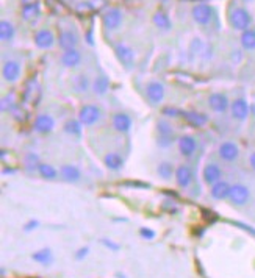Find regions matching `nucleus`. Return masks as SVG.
Returning <instances> with one entry per match:
<instances>
[{
  "instance_id": "nucleus-1",
  "label": "nucleus",
  "mask_w": 255,
  "mask_h": 278,
  "mask_svg": "<svg viewBox=\"0 0 255 278\" xmlns=\"http://www.w3.org/2000/svg\"><path fill=\"white\" fill-rule=\"evenodd\" d=\"M229 24L233 30L246 32V30H249V27L252 24V17L246 8L235 7L229 11Z\"/></svg>"
},
{
  "instance_id": "nucleus-2",
  "label": "nucleus",
  "mask_w": 255,
  "mask_h": 278,
  "mask_svg": "<svg viewBox=\"0 0 255 278\" xmlns=\"http://www.w3.org/2000/svg\"><path fill=\"white\" fill-rule=\"evenodd\" d=\"M102 24L107 30H118L122 24V11L119 8H108L102 14Z\"/></svg>"
},
{
  "instance_id": "nucleus-3",
  "label": "nucleus",
  "mask_w": 255,
  "mask_h": 278,
  "mask_svg": "<svg viewBox=\"0 0 255 278\" xmlns=\"http://www.w3.org/2000/svg\"><path fill=\"white\" fill-rule=\"evenodd\" d=\"M115 53H116L119 63L122 64L124 68H127V69L133 68V64H135V52H133V49L130 46L119 42V44L115 47Z\"/></svg>"
},
{
  "instance_id": "nucleus-4",
  "label": "nucleus",
  "mask_w": 255,
  "mask_h": 278,
  "mask_svg": "<svg viewBox=\"0 0 255 278\" xmlns=\"http://www.w3.org/2000/svg\"><path fill=\"white\" fill-rule=\"evenodd\" d=\"M191 16H193L194 22L199 25H207L211 17H213V8L207 4H197L191 10Z\"/></svg>"
},
{
  "instance_id": "nucleus-5",
  "label": "nucleus",
  "mask_w": 255,
  "mask_h": 278,
  "mask_svg": "<svg viewBox=\"0 0 255 278\" xmlns=\"http://www.w3.org/2000/svg\"><path fill=\"white\" fill-rule=\"evenodd\" d=\"M249 197H250V192H249V188L244 186V184H233L230 188V202L233 205H238V206H243L249 202Z\"/></svg>"
},
{
  "instance_id": "nucleus-6",
  "label": "nucleus",
  "mask_w": 255,
  "mask_h": 278,
  "mask_svg": "<svg viewBox=\"0 0 255 278\" xmlns=\"http://www.w3.org/2000/svg\"><path fill=\"white\" fill-rule=\"evenodd\" d=\"M35 44L42 50H49L55 46V35L49 28H41L35 33Z\"/></svg>"
},
{
  "instance_id": "nucleus-7",
  "label": "nucleus",
  "mask_w": 255,
  "mask_h": 278,
  "mask_svg": "<svg viewBox=\"0 0 255 278\" xmlns=\"http://www.w3.org/2000/svg\"><path fill=\"white\" fill-rule=\"evenodd\" d=\"M100 119V110L96 105H84L78 111V120L83 125H94Z\"/></svg>"
},
{
  "instance_id": "nucleus-8",
  "label": "nucleus",
  "mask_w": 255,
  "mask_h": 278,
  "mask_svg": "<svg viewBox=\"0 0 255 278\" xmlns=\"http://www.w3.org/2000/svg\"><path fill=\"white\" fill-rule=\"evenodd\" d=\"M20 74H22V68H20V63L16 59H8L4 63V68H2V75L5 81L14 83L19 80Z\"/></svg>"
},
{
  "instance_id": "nucleus-9",
  "label": "nucleus",
  "mask_w": 255,
  "mask_h": 278,
  "mask_svg": "<svg viewBox=\"0 0 255 278\" xmlns=\"http://www.w3.org/2000/svg\"><path fill=\"white\" fill-rule=\"evenodd\" d=\"M146 97L152 105H158L164 99V86L160 81H151L146 86Z\"/></svg>"
},
{
  "instance_id": "nucleus-10",
  "label": "nucleus",
  "mask_w": 255,
  "mask_h": 278,
  "mask_svg": "<svg viewBox=\"0 0 255 278\" xmlns=\"http://www.w3.org/2000/svg\"><path fill=\"white\" fill-rule=\"evenodd\" d=\"M157 130L160 133V136H158V145L160 147H167V145L173 144V141H174V130H173L171 123L166 122V120H160L157 123Z\"/></svg>"
},
{
  "instance_id": "nucleus-11",
  "label": "nucleus",
  "mask_w": 255,
  "mask_h": 278,
  "mask_svg": "<svg viewBox=\"0 0 255 278\" xmlns=\"http://www.w3.org/2000/svg\"><path fill=\"white\" fill-rule=\"evenodd\" d=\"M230 113H232L233 119L246 120L249 113H250V106L244 99H237V100H233L232 105H230Z\"/></svg>"
},
{
  "instance_id": "nucleus-12",
  "label": "nucleus",
  "mask_w": 255,
  "mask_h": 278,
  "mask_svg": "<svg viewBox=\"0 0 255 278\" xmlns=\"http://www.w3.org/2000/svg\"><path fill=\"white\" fill-rule=\"evenodd\" d=\"M55 127V120L50 114H39L36 119H35V123H33V130L39 135H46V133H50Z\"/></svg>"
},
{
  "instance_id": "nucleus-13",
  "label": "nucleus",
  "mask_w": 255,
  "mask_h": 278,
  "mask_svg": "<svg viewBox=\"0 0 255 278\" xmlns=\"http://www.w3.org/2000/svg\"><path fill=\"white\" fill-rule=\"evenodd\" d=\"M218 153H219V157H221L224 161L232 163V161H235V160L238 158V155H240V148H238V145H237L235 142L225 141V142H222V144L219 145Z\"/></svg>"
},
{
  "instance_id": "nucleus-14",
  "label": "nucleus",
  "mask_w": 255,
  "mask_h": 278,
  "mask_svg": "<svg viewBox=\"0 0 255 278\" xmlns=\"http://www.w3.org/2000/svg\"><path fill=\"white\" fill-rule=\"evenodd\" d=\"M208 106L211 110H213L215 113H225L229 110V99L225 94L222 92H215V94H211L208 97Z\"/></svg>"
},
{
  "instance_id": "nucleus-15",
  "label": "nucleus",
  "mask_w": 255,
  "mask_h": 278,
  "mask_svg": "<svg viewBox=\"0 0 255 278\" xmlns=\"http://www.w3.org/2000/svg\"><path fill=\"white\" fill-rule=\"evenodd\" d=\"M58 44L63 50H71L75 49L78 44V35L72 30H61L60 36H58Z\"/></svg>"
},
{
  "instance_id": "nucleus-16",
  "label": "nucleus",
  "mask_w": 255,
  "mask_h": 278,
  "mask_svg": "<svg viewBox=\"0 0 255 278\" xmlns=\"http://www.w3.org/2000/svg\"><path fill=\"white\" fill-rule=\"evenodd\" d=\"M202 177H204V181L207 184H215L218 181H221V177H222V170L218 164L215 163H210L204 167V172H202Z\"/></svg>"
},
{
  "instance_id": "nucleus-17",
  "label": "nucleus",
  "mask_w": 255,
  "mask_h": 278,
  "mask_svg": "<svg viewBox=\"0 0 255 278\" xmlns=\"http://www.w3.org/2000/svg\"><path fill=\"white\" fill-rule=\"evenodd\" d=\"M60 175L61 178L68 181V183H75L80 180L81 174H80V169L74 164H63L60 167Z\"/></svg>"
},
{
  "instance_id": "nucleus-18",
  "label": "nucleus",
  "mask_w": 255,
  "mask_h": 278,
  "mask_svg": "<svg viewBox=\"0 0 255 278\" xmlns=\"http://www.w3.org/2000/svg\"><path fill=\"white\" fill-rule=\"evenodd\" d=\"M176 181L180 188H188L191 184V181H193V170H191L188 166H179L176 169Z\"/></svg>"
},
{
  "instance_id": "nucleus-19",
  "label": "nucleus",
  "mask_w": 255,
  "mask_h": 278,
  "mask_svg": "<svg viewBox=\"0 0 255 278\" xmlns=\"http://www.w3.org/2000/svg\"><path fill=\"white\" fill-rule=\"evenodd\" d=\"M197 148V142L193 136L185 135L179 139V150L183 157H191Z\"/></svg>"
},
{
  "instance_id": "nucleus-20",
  "label": "nucleus",
  "mask_w": 255,
  "mask_h": 278,
  "mask_svg": "<svg viewBox=\"0 0 255 278\" xmlns=\"http://www.w3.org/2000/svg\"><path fill=\"white\" fill-rule=\"evenodd\" d=\"M132 127V119L125 113H118L113 116V128L119 133H127Z\"/></svg>"
},
{
  "instance_id": "nucleus-21",
  "label": "nucleus",
  "mask_w": 255,
  "mask_h": 278,
  "mask_svg": "<svg viewBox=\"0 0 255 278\" xmlns=\"http://www.w3.org/2000/svg\"><path fill=\"white\" fill-rule=\"evenodd\" d=\"M61 63L65 68H77L81 63V53L77 49H71V50H65V53L61 55Z\"/></svg>"
},
{
  "instance_id": "nucleus-22",
  "label": "nucleus",
  "mask_w": 255,
  "mask_h": 278,
  "mask_svg": "<svg viewBox=\"0 0 255 278\" xmlns=\"http://www.w3.org/2000/svg\"><path fill=\"white\" fill-rule=\"evenodd\" d=\"M230 184L227 181H218L215 184H211V189H210V194L213 199L216 200H224L230 196Z\"/></svg>"
},
{
  "instance_id": "nucleus-23",
  "label": "nucleus",
  "mask_w": 255,
  "mask_h": 278,
  "mask_svg": "<svg viewBox=\"0 0 255 278\" xmlns=\"http://www.w3.org/2000/svg\"><path fill=\"white\" fill-rule=\"evenodd\" d=\"M152 22L154 25L161 30V32H169L173 27V22H171V19H169V16L164 13V11H157L154 16H152Z\"/></svg>"
},
{
  "instance_id": "nucleus-24",
  "label": "nucleus",
  "mask_w": 255,
  "mask_h": 278,
  "mask_svg": "<svg viewBox=\"0 0 255 278\" xmlns=\"http://www.w3.org/2000/svg\"><path fill=\"white\" fill-rule=\"evenodd\" d=\"M183 119L189 123V125H193V127H204L207 122H208V117L202 113H196V111H185L182 113Z\"/></svg>"
},
{
  "instance_id": "nucleus-25",
  "label": "nucleus",
  "mask_w": 255,
  "mask_h": 278,
  "mask_svg": "<svg viewBox=\"0 0 255 278\" xmlns=\"http://www.w3.org/2000/svg\"><path fill=\"white\" fill-rule=\"evenodd\" d=\"M14 36H16L14 25L10 22V20L4 19L2 22H0V39H2L4 42H10V41L14 39Z\"/></svg>"
},
{
  "instance_id": "nucleus-26",
  "label": "nucleus",
  "mask_w": 255,
  "mask_h": 278,
  "mask_svg": "<svg viewBox=\"0 0 255 278\" xmlns=\"http://www.w3.org/2000/svg\"><path fill=\"white\" fill-rule=\"evenodd\" d=\"M90 86H91V84H90V78L87 75L80 74V75H75L72 78V88H74L75 92H80V94L88 92Z\"/></svg>"
},
{
  "instance_id": "nucleus-27",
  "label": "nucleus",
  "mask_w": 255,
  "mask_h": 278,
  "mask_svg": "<svg viewBox=\"0 0 255 278\" xmlns=\"http://www.w3.org/2000/svg\"><path fill=\"white\" fill-rule=\"evenodd\" d=\"M103 164L107 166L110 170H119L122 166H124V160L119 153L116 152H111V153H107L103 158Z\"/></svg>"
},
{
  "instance_id": "nucleus-28",
  "label": "nucleus",
  "mask_w": 255,
  "mask_h": 278,
  "mask_svg": "<svg viewBox=\"0 0 255 278\" xmlns=\"http://www.w3.org/2000/svg\"><path fill=\"white\" fill-rule=\"evenodd\" d=\"M110 89V81L108 78L105 77V75H99L94 83H93V91L96 96H103V94H107V91Z\"/></svg>"
},
{
  "instance_id": "nucleus-29",
  "label": "nucleus",
  "mask_w": 255,
  "mask_h": 278,
  "mask_svg": "<svg viewBox=\"0 0 255 278\" xmlns=\"http://www.w3.org/2000/svg\"><path fill=\"white\" fill-rule=\"evenodd\" d=\"M240 42H241V47L244 50H255V30L249 28V30L243 32Z\"/></svg>"
},
{
  "instance_id": "nucleus-30",
  "label": "nucleus",
  "mask_w": 255,
  "mask_h": 278,
  "mask_svg": "<svg viewBox=\"0 0 255 278\" xmlns=\"http://www.w3.org/2000/svg\"><path fill=\"white\" fill-rule=\"evenodd\" d=\"M38 172L42 178H46V180H55L56 178V169L52 164L39 163L38 164Z\"/></svg>"
},
{
  "instance_id": "nucleus-31",
  "label": "nucleus",
  "mask_w": 255,
  "mask_h": 278,
  "mask_svg": "<svg viewBox=\"0 0 255 278\" xmlns=\"http://www.w3.org/2000/svg\"><path fill=\"white\" fill-rule=\"evenodd\" d=\"M32 258H33L35 261L41 263V264L47 266V264L52 263L53 256H52V252H50L49 249H42V250H39V252H35V253L32 255Z\"/></svg>"
},
{
  "instance_id": "nucleus-32",
  "label": "nucleus",
  "mask_w": 255,
  "mask_h": 278,
  "mask_svg": "<svg viewBox=\"0 0 255 278\" xmlns=\"http://www.w3.org/2000/svg\"><path fill=\"white\" fill-rule=\"evenodd\" d=\"M157 172H158V175H160L161 178L169 180V178L173 177V174H176V169H174V166H173L171 163L163 161V163H160V164H158Z\"/></svg>"
},
{
  "instance_id": "nucleus-33",
  "label": "nucleus",
  "mask_w": 255,
  "mask_h": 278,
  "mask_svg": "<svg viewBox=\"0 0 255 278\" xmlns=\"http://www.w3.org/2000/svg\"><path fill=\"white\" fill-rule=\"evenodd\" d=\"M39 14H41L39 4H36V5H29V7H24V8H22V19L27 20V22H32V20H35Z\"/></svg>"
},
{
  "instance_id": "nucleus-34",
  "label": "nucleus",
  "mask_w": 255,
  "mask_h": 278,
  "mask_svg": "<svg viewBox=\"0 0 255 278\" xmlns=\"http://www.w3.org/2000/svg\"><path fill=\"white\" fill-rule=\"evenodd\" d=\"M81 122L75 120V119H69L65 123V132L69 133L71 136H80L81 135Z\"/></svg>"
},
{
  "instance_id": "nucleus-35",
  "label": "nucleus",
  "mask_w": 255,
  "mask_h": 278,
  "mask_svg": "<svg viewBox=\"0 0 255 278\" xmlns=\"http://www.w3.org/2000/svg\"><path fill=\"white\" fill-rule=\"evenodd\" d=\"M139 234L144 238V239H154L155 238V231L154 230H151V228H146V227H143L141 230H139Z\"/></svg>"
},
{
  "instance_id": "nucleus-36",
  "label": "nucleus",
  "mask_w": 255,
  "mask_h": 278,
  "mask_svg": "<svg viewBox=\"0 0 255 278\" xmlns=\"http://www.w3.org/2000/svg\"><path fill=\"white\" fill-rule=\"evenodd\" d=\"M163 114L167 116V117H177L182 113L177 108H173V106H166V108H163Z\"/></svg>"
},
{
  "instance_id": "nucleus-37",
  "label": "nucleus",
  "mask_w": 255,
  "mask_h": 278,
  "mask_svg": "<svg viewBox=\"0 0 255 278\" xmlns=\"http://www.w3.org/2000/svg\"><path fill=\"white\" fill-rule=\"evenodd\" d=\"M38 227H39V222L35 221V219H32V221H29V222L24 225V231H25V233H30V231L36 230Z\"/></svg>"
},
{
  "instance_id": "nucleus-38",
  "label": "nucleus",
  "mask_w": 255,
  "mask_h": 278,
  "mask_svg": "<svg viewBox=\"0 0 255 278\" xmlns=\"http://www.w3.org/2000/svg\"><path fill=\"white\" fill-rule=\"evenodd\" d=\"M100 242H102L105 247H107V249L113 250V252H118V250L121 249V245H119V244H116V242H113V241H108V239H102Z\"/></svg>"
},
{
  "instance_id": "nucleus-39",
  "label": "nucleus",
  "mask_w": 255,
  "mask_h": 278,
  "mask_svg": "<svg viewBox=\"0 0 255 278\" xmlns=\"http://www.w3.org/2000/svg\"><path fill=\"white\" fill-rule=\"evenodd\" d=\"M88 252H90V249H88V247H83V249H80V250L75 253V258H77V260H83L84 256L88 255Z\"/></svg>"
},
{
  "instance_id": "nucleus-40",
  "label": "nucleus",
  "mask_w": 255,
  "mask_h": 278,
  "mask_svg": "<svg viewBox=\"0 0 255 278\" xmlns=\"http://www.w3.org/2000/svg\"><path fill=\"white\" fill-rule=\"evenodd\" d=\"M20 2H22L24 7H29V5H36L39 0H20Z\"/></svg>"
},
{
  "instance_id": "nucleus-41",
  "label": "nucleus",
  "mask_w": 255,
  "mask_h": 278,
  "mask_svg": "<svg viewBox=\"0 0 255 278\" xmlns=\"http://www.w3.org/2000/svg\"><path fill=\"white\" fill-rule=\"evenodd\" d=\"M27 161H29V163H33V164H35V163H38V155L30 153V155L27 157Z\"/></svg>"
},
{
  "instance_id": "nucleus-42",
  "label": "nucleus",
  "mask_w": 255,
  "mask_h": 278,
  "mask_svg": "<svg viewBox=\"0 0 255 278\" xmlns=\"http://www.w3.org/2000/svg\"><path fill=\"white\" fill-rule=\"evenodd\" d=\"M249 164H250V167L255 170V152L250 153V157H249Z\"/></svg>"
},
{
  "instance_id": "nucleus-43",
  "label": "nucleus",
  "mask_w": 255,
  "mask_h": 278,
  "mask_svg": "<svg viewBox=\"0 0 255 278\" xmlns=\"http://www.w3.org/2000/svg\"><path fill=\"white\" fill-rule=\"evenodd\" d=\"M250 113L255 116V103H253V105H250Z\"/></svg>"
},
{
  "instance_id": "nucleus-44",
  "label": "nucleus",
  "mask_w": 255,
  "mask_h": 278,
  "mask_svg": "<svg viewBox=\"0 0 255 278\" xmlns=\"http://www.w3.org/2000/svg\"><path fill=\"white\" fill-rule=\"evenodd\" d=\"M244 2H252V0H244Z\"/></svg>"
},
{
  "instance_id": "nucleus-45",
  "label": "nucleus",
  "mask_w": 255,
  "mask_h": 278,
  "mask_svg": "<svg viewBox=\"0 0 255 278\" xmlns=\"http://www.w3.org/2000/svg\"><path fill=\"white\" fill-rule=\"evenodd\" d=\"M189 2H194V0H189Z\"/></svg>"
}]
</instances>
